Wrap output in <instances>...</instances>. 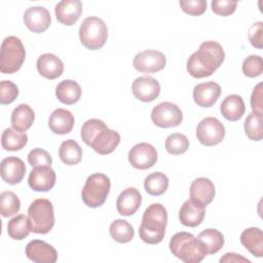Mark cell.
<instances>
[{
	"label": "cell",
	"instance_id": "cell-1",
	"mask_svg": "<svg viewBox=\"0 0 263 263\" xmlns=\"http://www.w3.org/2000/svg\"><path fill=\"white\" fill-rule=\"evenodd\" d=\"M225 52L216 41H204L187 61V71L194 78L211 76L224 62Z\"/></svg>",
	"mask_w": 263,
	"mask_h": 263
},
{
	"label": "cell",
	"instance_id": "cell-2",
	"mask_svg": "<svg viewBox=\"0 0 263 263\" xmlns=\"http://www.w3.org/2000/svg\"><path fill=\"white\" fill-rule=\"evenodd\" d=\"M167 224V212L161 203H152L144 212L139 228L140 238L149 245L162 241Z\"/></svg>",
	"mask_w": 263,
	"mask_h": 263
},
{
	"label": "cell",
	"instance_id": "cell-3",
	"mask_svg": "<svg viewBox=\"0 0 263 263\" xmlns=\"http://www.w3.org/2000/svg\"><path fill=\"white\" fill-rule=\"evenodd\" d=\"M168 247L173 255L185 263H198L208 255L197 237L185 231L173 235Z\"/></svg>",
	"mask_w": 263,
	"mask_h": 263
},
{
	"label": "cell",
	"instance_id": "cell-4",
	"mask_svg": "<svg viewBox=\"0 0 263 263\" xmlns=\"http://www.w3.org/2000/svg\"><path fill=\"white\" fill-rule=\"evenodd\" d=\"M26 50L22 40L15 36L6 37L1 44L0 71L5 74L15 73L25 62Z\"/></svg>",
	"mask_w": 263,
	"mask_h": 263
},
{
	"label": "cell",
	"instance_id": "cell-5",
	"mask_svg": "<svg viewBox=\"0 0 263 263\" xmlns=\"http://www.w3.org/2000/svg\"><path fill=\"white\" fill-rule=\"evenodd\" d=\"M28 217L34 233H48L54 225V213L51 201L46 198L35 199L28 209Z\"/></svg>",
	"mask_w": 263,
	"mask_h": 263
},
{
	"label": "cell",
	"instance_id": "cell-6",
	"mask_svg": "<svg viewBox=\"0 0 263 263\" xmlns=\"http://www.w3.org/2000/svg\"><path fill=\"white\" fill-rule=\"evenodd\" d=\"M110 188L111 182L106 175L92 174L86 179L82 188V200L89 208H99L106 201Z\"/></svg>",
	"mask_w": 263,
	"mask_h": 263
},
{
	"label": "cell",
	"instance_id": "cell-7",
	"mask_svg": "<svg viewBox=\"0 0 263 263\" xmlns=\"http://www.w3.org/2000/svg\"><path fill=\"white\" fill-rule=\"evenodd\" d=\"M79 38L83 46L87 49H100L107 41L108 28L98 16H88L80 25Z\"/></svg>",
	"mask_w": 263,
	"mask_h": 263
},
{
	"label": "cell",
	"instance_id": "cell-8",
	"mask_svg": "<svg viewBox=\"0 0 263 263\" xmlns=\"http://www.w3.org/2000/svg\"><path fill=\"white\" fill-rule=\"evenodd\" d=\"M196 137L204 146H216L223 141L225 137V127L218 118L205 117L196 127Z\"/></svg>",
	"mask_w": 263,
	"mask_h": 263
},
{
	"label": "cell",
	"instance_id": "cell-9",
	"mask_svg": "<svg viewBox=\"0 0 263 263\" xmlns=\"http://www.w3.org/2000/svg\"><path fill=\"white\" fill-rule=\"evenodd\" d=\"M151 120L158 127H175L182 122L183 113L176 104L162 102L152 109Z\"/></svg>",
	"mask_w": 263,
	"mask_h": 263
},
{
	"label": "cell",
	"instance_id": "cell-10",
	"mask_svg": "<svg viewBox=\"0 0 263 263\" xmlns=\"http://www.w3.org/2000/svg\"><path fill=\"white\" fill-rule=\"evenodd\" d=\"M165 55L158 50L148 49L139 52L134 58V68L142 73H155L164 69Z\"/></svg>",
	"mask_w": 263,
	"mask_h": 263
},
{
	"label": "cell",
	"instance_id": "cell-11",
	"mask_svg": "<svg viewBox=\"0 0 263 263\" xmlns=\"http://www.w3.org/2000/svg\"><path fill=\"white\" fill-rule=\"evenodd\" d=\"M128 161L135 168L148 170L156 163L157 151L151 144H136L128 152Z\"/></svg>",
	"mask_w": 263,
	"mask_h": 263
},
{
	"label": "cell",
	"instance_id": "cell-12",
	"mask_svg": "<svg viewBox=\"0 0 263 263\" xmlns=\"http://www.w3.org/2000/svg\"><path fill=\"white\" fill-rule=\"evenodd\" d=\"M132 91L139 101L152 102L160 93V84L151 76H141L134 80Z\"/></svg>",
	"mask_w": 263,
	"mask_h": 263
},
{
	"label": "cell",
	"instance_id": "cell-13",
	"mask_svg": "<svg viewBox=\"0 0 263 263\" xmlns=\"http://www.w3.org/2000/svg\"><path fill=\"white\" fill-rule=\"evenodd\" d=\"M27 257L36 263H54L58 260L57 250L40 239L31 240L26 247Z\"/></svg>",
	"mask_w": 263,
	"mask_h": 263
},
{
	"label": "cell",
	"instance_id": "cell-14",
	"mask_svg": "<svg viewBox=\"0 0 263 263\" xmlns=\"http://www.w3.org/2000/svg\"><path fill=\"white\" fill-rule=\"evenodd\" d=\"M24 23L33 33H42L49 28L51 16L45 7L33 6L25 11Z\"/></svg>",
	"mask_w": 263,
	"mask_h": 263
},
{
	"label": "cell",
	"instance_id": "cell-15",
	"mask_svg": "<svg viewBox=\"0 0 263 263\" xmlns=\"http://www.w3.org/2000/svg\"><path fill=\"white\" fill-rule=\"evenodd\" d=\"M0 174L5 183L15 185L24 179L26 174V165L21 158L9 156L1 161Z\"/></svg>",
	"mask_w": 263,
	"mask_h": 263
},
{
	"label": "cell",
	"instance_id": "cell-16",
	"mask_svg": "<svg viewBox=\"0 0 263 263\" xmlns=\"http://www.w3.org/2000/svg\"><path fill=\"white\" fill-rule=\"evenodd\" d=\"M28 183L35 191H49L55 184V173L50 166H36L31 171Z\"/></svg>",
	"mask_w": 263,
	"mask_h": 263
},
{
	"label": "cell",
	"instance_id": "cell-17",
	"mask_svg": "<svg viewBox=\"0 0 263 263\" xmlns=\"http://www.w3.org/2000/svg\"><path fill=\"white\" fill-rule=\"evenodd\" d=\"M215 194L214 183L208 178H197L190 185V199L204 208L213 201Z\"/></svg>",
	"mask_w": 263,
	"mask_h": 263
},
{
	"label": "cell",
	"instance_id": "cell-18",
	"mask_svg": "<svg viewBox=\"0 0 263 263\" xmlns=\"http://www.w3.org/2000/svg\"><path fill=\"white\" fill-rule=\"evenodd\" d=\"M120 143V135L108 126L102 128L90 143V147L99 154H110Z\"/></svg>",
	"mask_w": 263,
	"mask_h": 263
},
{
	"label": "cell",
	"instance_id": "cell-19",
	"mask_svg": "<svg viewBox=\"0 0 263 263\" xmlns=\"http://www.w3.org/2000/svg\"><path fill=\"white\" fill-rule=\"evenodd\" d=\"M221 95V87L214 81H208L199 83L193 88V100L199 106L203 108L212 107L219 99Z\"/></svg>",
	"mask_w": 263,
	"mask_h": 263
},
{
	"label": "cell",
	"instance_id": "cell-20",
	"mask_svg": "<svg viewBox=\"0 0 263 263\" xmlns=\"http://www.w3.org/2000/svg\"><path fill=\"white\" fill-rule=\"evenodd\" d=\"M54 12L61 24L72 26L82 13V2L80 0H63L55 5Z\"/></svg>",
	"mask_w": 263,
	"mask_h": 263
},
{
	"label": "cell",
	"instance_id": "cell-21",
	"mask_svg": "<svg viewBox=\"0 0 263 263\" xmlns=\"http://www.w3.org/2000/svg\"><path fill=\"white\" fill-rule=\"evenodd\" d=\"M142 202V195L136 188L129 187L124 189L117 197L116 208L121 216H132L140 208Z\"/></svg>",
	"mask_w": 263,
	"mask_h": 263
},
{
	"label": "cell",
	"instance_id": "cell-22",
	"mask_svg": "<svg viewBox=\"0 0 263 263\" xmlns=\"http://www.w3.org/2000/svg\"><path fill=\"white\" fill-rule=\"evenodd\" d=\"M37 70L44 78L55 79L63 74L64 64L55 54L43 53L37 60Z\"/></svg>",
	"mask_w": 263,
	"mask_h": 263
},
{
	"label": "cell",
	"instance_id": "cell-23",
	"mask_svg": "<svg viewBox=\"0 0 263 263\" xmlns=\"http://www.w3.org/2000/svg\"><path fill=\"white\" fill-rule=\"evenodd\" d=\"M204 215V206L187 199L179 211V220L185 226L196 227L203 221Z\"/></svg>",
	"mask_w": 263,
	"mask_h": 263
},
{
	"label": "cell",
	"instance_id": "cell-24",
	"mask_svg": "<svg viewBox=\"0 0 263 263\" xmlns=\"http://www.w3.org/2000/svg\"><path fill=\"white\" fill-rule=\"evenodd\" d=\"M74 122V116L69 110L58 108L50 114L48 126L53 134L66 135L72 130Z\"/></svg>",
	"mask_w": 263,
	"mask_h": 263
},
{
	"label": "cell",
	"instance_id": "cell-25",
	"mask_svg": "<svg viewBox=\"0 0 263 263\" xmlns=\"http://www.w3.org/2000/svg\"><path fill=\"white\" fill-rule=\"evenodd\" d=\"M241 245L255 257L263 256V233L260 228L250 227L240 234Z\"/></svg>",
	"mask_w": 263,
	"mask_h": 263
},
{
	"label": "cell",
	"instance_id": "cell-26",
	"mask_svg": "<svg viewBox=\"0 0 263 263\" xmlns=\"http://www.w3.org/2000/svg\"><path fill=\"white\" fill-rule=\"evenodd\" d=\"M220 111L227 120L236 121L245 114V102L238 95H229L223 100L220 106Z\"/></svg>",
	"mask_w": 263,
	"mask_h": 263
},
{
	"label": "cell",
	"instance_id": "cell-27",
	"mask_svg": "<svg viewBox=\"0 0 263 263\" xmlns=\"http://www.w3.org/2000/svg\"><path fill=\"white\" fill-rule=\"evenodd\" d=\"M55 96L61 103L73 105L77 103L81 97V87L75 80L66 79L57 85Z\"/></svg>",
	"mask_w": 263,
	"mask_h": 263
},
{
	"label": "cell",
	"instance_id": "cell-28",
	"mask_svg": "<svg viewBox=\"0 0 263 263\" xmlns=\"http://www.w3.org/2000/svg\"><path fill=\"white\" fill-rule=\"evenodd\" d=\"M35 120V113L33 109L27 104H20L11 113L10 121L13 128L20 132L29 129Z\"/></svg>",
	"mask_w": 263,
	"mask_h": 263
},
{
	"label": "cell",
	"instance_id": "cell-29",
	"mask_svg": "<svg viewBox=\"0 0 263 263\" xmlns=\"http://www.w3.org/2000/svg\"><path fill=\"white\" fill-rule=\"evenodd\" d=\"M197 239L202 245L206 254H216L224 246V236L223 234L214 228H208L201 231Z\"/></svg>",
	"mask_w": 263,
	"mask_h": 263
},
{
	"label": "cell",
	"instance_id": "cell-30",
	"mask_svg": "<svg viewBox=\"0 0 263 263\" xmlns=\"http://www.w3.org/2000/svg\"><path fill=\"white\" fill-rule=\"evenodd\" d=\"M28 142V136L24 132H20L13 127L4 129L1 136L2 148L7 151H18L23 149Z\"/></svg>",
	"mask_w": 263,
	"mask_h": 263
},
{
	"label": "cell",
	"instance_id": "cell-31",
	"mask_svg": "<svg viewBox=\"0 0 263 263\" xmlns=\"http://www.w3.org/2000/svg\"><path fill=\"white\" fill-rule=\"evenodd\" d=\"M32 231L29 217L20 214L9 220L7 224V233L12 239L22 240L26 238Z\"/></svg>",
	"mask_w": 263,
	"mask_h": 263
},
{
	"label": "cell",
	"instance_id": "cell-32",
	"mask_svg": "<svg viewBox=\"0 0 263 263\" xmlns=\"http://www.w3.org/2000/svg\"><path fill=\"white\" fill-rule=\"evenodd\" d=\"M60 159L67 165H75L82 159V149L74 140L64 141L59 149Z\"/></svg>",
	"mask_w": 263,
	"mask_h": 263
},
{
	"label": "cell",
	"instance_id": "cell-33",
	"mask_svg": "<svg viewBox=\"0 0 263 263\" xmlns=\"http://www.w3.org/2000/svg\"><path fill=\"white\" fill-rule=\"evenodd\" d=\"M168 187V178L160 172H155L148 175L144 181V188L146 192L153 196L163 194Z\"/></svg>",
	"mask_w": 263,
	"mask_h": 263
},
{
	"label": "cell",
	"instance_id": "cell-34",
	"mask_svg": "<svg viewBox=\"0 0 263 263\" xmlns=\"http://www.w3.org/2000/svg\"><path fill=\"white\" fill-rule=\"evenodd\" d=\"M109 231L111 237L119 243L130 241L135 235L134 227L127 221L122 219L114 220L110 225Z\"/></svg>",
	"mask_w": 263,
	"mask_h": 263
},
{
	"label": "cell",
	"instance_id": "cell-35",
	"mask_svg": "<svg viewBox=\"0 0 263 263\" xmlns=\"http://www.w3.org/2000/svg\"><path fill=\"white\" fill-rule=\"evenodd\" d=\"M245 133L250 140L261 141L262 132V113L251 112L245 120Z\"/></svg>",
	"mask_w": 263,
	"mask_h": 263
},
{
	"label": "cell",
	"instance_id": "cell-36",
	"mask_svg": "<svg viewBox=\"0 0 263 263\" xmlns=\"http://www.w3.org/2000/svg\"><path fill=\"white\" fill-rule=\"evenodd\" d=\"M21 209V201L12 191H3L0 194V213L4 218L15 215Z\"/></svg>",
	"mask_w": 263,
	"mask_h": 263
},
{
	"label": "cell",
	"instance_id": "cell-37",
	"mask_svg": "<svg viewBox=\"0 0 263 263\" xmlns=\"http://www.w3.org/2000/svg\"><path fill=\"white\" fill-rule=\"evenodd\" d=\"M165 149L170 154L180 155L185 153L189 148L188 138L180 133H174L165 139Z\"/></svg>",
	"mask_w": 263,
	"mask_h": 263
},
{
	"label": "cell",
	"instance_id": "cell-38",
	"mask_svg": "<svg viewBox=\"0 0 263 263\" xmlns=\"http://www.w3.org/2000/svg\"><path fill=\"white\" fill-rule=\"evenodd\" d=\"M106 123L101 120V119H98V118H91V119H88L86 120L82 127H81V133H80V136H81V139L82 141L87 145L89 146L92 139L96 137V135L104 127H106Z\"/></svg>",
	"mask_w": 263,
	"mask_h": 263
},
{
	"label": "cell",
	"instance_id": "cell-39",
	"mask_svg": "<svg viewBox=\"0 0 263 263\" xmlns=\"http://www.w3.org/2000/svg\"><path fill=\"white\" fill-rule=\"evenodd\" d=\"M242 72L246 76L254 78L258 77L263 72L262 58L257 54L249 55L242 63Z\"/></svg>",
	"mask_w": 263,
	"mask_h": 263
},
{
	"label": "cell",
	"instance_id": "cell-40",
	"mask_svg": "<svg viewBox=\"0 0 263 263\" xmlns=\"http://www.w3.org/2000/svg\"><path fill=\"white\" fill-rule=\"evenodd\" d=\"M28 162L34 167L50 166L52 163V158L46 150L41 148H35L31 150L28 154Z\"/></svg>",
	"mask_w": 263,
	"mask_h": 263
},
{
	"label": "cell",
	"instance_id": "cell-41",
	"mask_svg": "<svg viewBox=\"0 0 263 263\" xmlns=\"http://www.w3.org/2000/svg\"><path fill=\"white\" fill-rule=\"evenodd\" d=\"M18 96L17 86L9 80H2L0 82V103L8 105L12 103Z\"/></svg>",
	"mask_w": 263,
	"mask_h": 263
},
{
	"label": "cell",
	"instance_id": "cell-42",
	"mask_svg": "<svg viewBox=\"0 0 263 263\" xmlns=\"http://www.w3.org/2000/svg\"><path fill=\"white\" fill-rule=\"evenodd\" d=\"M182 10L189 15H200L206 9V1L205 0H182L179 2Z\"/></svg>",
	"mask_w": 263,
	"mask_h": 263
},
{
	"label": "cell",
	"instance_id": "cell-43",
	"mask_svg": "<svg viewBox=\"0 0 263 263\" xmlns=\"http://www.w3.org/2000/svg\"><path fill=\"white\" fill-rule=\"evenodd\" d=\"M237 6V2L229 1V0H213L212 1V9L213 11L222 16H228L232 14Z\"/></svg>",
	"mask_w": 263,
	"mask_h": 263
},
{
	"label": "cell",
	"instance_id": "cell-44",
	"mask_svg": "<svg viewBox=\"0 0 263 263\" xmlns=\"http://www.w3.org/2000/svg\"><path fill=\"white\" fill-rule=\"evenodd\" d=\"M248 37L250 43L256 47L261 49L263 47V23L256 22L254 23L248 32Z\"/></svg>",
	"mask_w": 263,
	"mask_h": 263
},
{
	"label": "cell",
	"instance_id": "cell-45",
	"mask_svg": "<svg viewBox=\"0 0 263 263\" xmlns=\"http://www.w3.org/2000/svg\"><path fill=\"white\" fill-rule=\"evenodd\" d=\"M262 82H259L253 89L251 96V107L253 112L263 114V96H262Z\"/></svg>",
	"mask_w": 263,
	"mask_h": 263
},
{
	"label": "cell",
	"instance_id": "cell-46",
	"mask_svg": "<svg viewBox=\"0 0 263 263\" xmlns=\"http://www.w3.org/2000/svg\"><path fill=\"white\" fill-rule=\"evenodd\" d=\"M220 262H235V263H240V262H248L250 263L251 261L238 254H235V253H226L221 259H220Z\"/></svg>",
	"mask_w": 263,
	"mask_h": 263
}]
</instances>
